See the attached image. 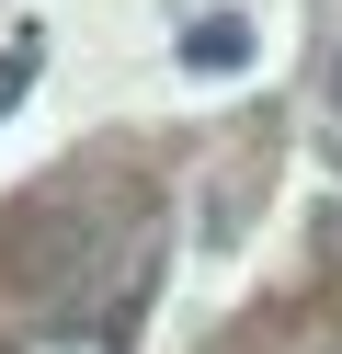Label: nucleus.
Masks as SVG:
<instances>
[{"instance_id":"2","label":"nucleus","mask_w":342,"mask_h":354,"mask_svg":"<svg viewBox=\"0 0 342 354\" xmlns=\"http://www.w3.org/2000/svg\"><path fill=\"white\" fill-rule=\"evenodd\" d=\"M23 354H114V331L103 320H57V331H35Z\"/></svg>"},{"instance_id":"3","label":"nucleus","mask_w":342,"mask_h":354,"mask_svg":"<svg viewBox=\"0 0 342 354\" xmlns=\"http://www.w3.org/2000/svg\"><path fill=\"white\" fill-rule=\"evenodd\" d=\"M23 80H35V35H12V57H0V115L23 103Z\"/></svg>"},{"instance_id":"1","label":"nucleus","mask_w":342,"mask_h":354,"mask_svg":"<svg viewBox=\"0 0 342 354\" xmlns=\"http://www.w3.org/2000/svg\"><path fill=\"white\" fill-rule=\"evenodd\" d=\"M182 57H194V69H240V57H251V35L217 12V24H194V35H182Z\"/></svg>"},{"instance_id":"4","label":"nucleus","mask_w":342,"mask_h":354,"mask_svg":"<svg viewBox=\"0 0 342 354\" xmlns=\"http://www.w3.org/2000/svg\"><path fill=\"white\" fill-rule=\"evenodd\" d=\"M331 103H342V57H331Z\"/></svg>"}]
</instances>
